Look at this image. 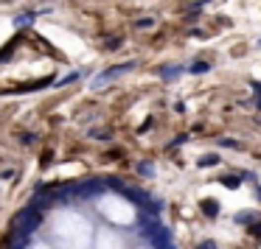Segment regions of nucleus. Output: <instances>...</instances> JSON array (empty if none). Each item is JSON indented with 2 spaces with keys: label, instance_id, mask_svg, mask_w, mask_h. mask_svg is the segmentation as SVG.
<instances>
[{
  "label": "nucleus",
  "instance_id": "obj_1",
  "mask_svg": "<svg viewBox=\"0 0 261 249\" xmlns=\"http://www.w3.org/2000/svg\"><path fill=\"white\" fill-rule=\"evenodd\" d=\"M132 68H135V62H124V65H115V68H107V70H104V73H101V76H98V78H93V87H96V90H98V87H104L107 81H113V78H118V76H121V73H130Z\"/></svg>",
  "mask_w": 261,
  "mask_h": 249
},
{
  "label": "nucleus",
  "instance_id": "obj_2",
  "mask_svg": "<svg viewBox=\"0 0 261 249\" xmlns=\"http://www.w3.org/2000/svg\"><path fill=\"white\" fill-rule=\"evenodd\" d=\"M31 23H34V14H17V17H14V26H17V28L31 26Z\"/></svg>",
  "mask_w": 261,
  "mask_h": 249
},
{
  "label": "nucleus",
  "instance_id": "obj_3",
  "mask_svg": "<svg viewBox=\"0 0 261 249\" xmlns=\"http://www.w3.org/2000/svg\"><path fill=\"white\" fill-rule=\"evenodd\" d=\"M202 207H205V213H208V215H217L219 213V205H217V202H211V199H205Z\"/></svg>",
  "mask_w": 261,
  "mask_h": 249
},
{
  "label": "nucleus",
  "instance_id": "obj_4",
  "mask_svg": "<svg viewBox=\"0 0 261 249\" xmlns=\"http://www.w3.org/2000/svg\"><path fill=\"white\" fill-rule=\"evenodd\" d=\"M214 163H217V154H205V157L200 160V165H202V168H208V165H214Z\"/></svg>",
  "mask_w": 261,
  "mask_h": 249
},
{
  "label": "nucleus",
  "instance_id": "obj_5",
  "mask_svg": "<svg viewBox=\"0 0 261 249\" xmlns=\"http://www.w3.org/2000/svg\"><path fill=\"white\" fill-rule=\"evenodd\" d=\"M208 70V62H197V65H191V73H205Z\"/></svg>",
  "mask_w": 261,
  "mask_h": 249
},
{
  "label": "nucleus",
  "instance_id": "obj_6",
  "mask_svg": "<svg viewBox=\"0 0 261 249\" xmlns=\"http://www.w3.org/2000/svg\"><path fill=\"white\" fill-rule=\"evenodd\" d=\"M160 73H163L166 78H174V76H177V73H180V68H163V70H160Z\"/></svg>",
  "mask_w": 261,
  "mask_h": 249
},
{
  "label": "nucleus",
  "instance_id": "obj_7",
  "mask_svg": "<svg viewBox=\"0 0 261 249\" xmlns=\"http://www.w3.org/2000/svg\"><path fill=\"white\" fill-rule=\"evenodd\" d=\"M152 26H155L152 20H138V28H152Z\"/></svg>",
  "mask_w": 261,
  "mask_h": 249
},
{
  "label": "nucleus",
  "instance_id": "obj_8",
  "mask_svg": "<svg viewBox=\"0 0 261 249\" xmlns=\"http://www.w3.org/2000/svg\"><path fill=\"white\" fill-rule=\"evenodd\" d=\"M200 249H217V244H214V241H202Z\"/></svg>",
  "mask_w": 261,
  "mask_h": 249
},
{
  "label": "nucleus",
  "instance_id": "obj_9",
  "mask_svg": "<svg viewBox=\"0 0 261 249\" xmlns=\"http://www.w3.org/2000/svg\"><path fill=\"white\" fill-rule=\"evenodd\" d=\"M222 182H225V185H239V179H236V177H225Z\"/></svg>",
  "mask_w": 261,
  "mask_h": 249
}]
</instances>
